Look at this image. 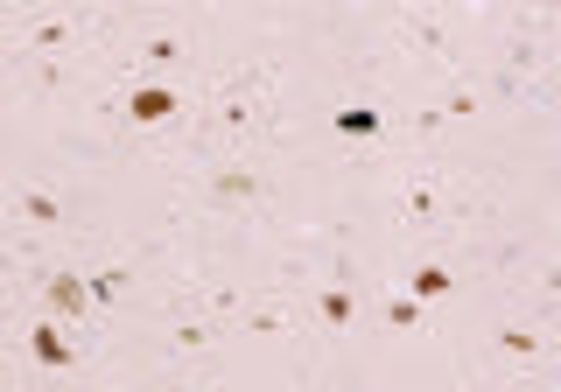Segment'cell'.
<instances>
[{
	"label": "cell",
	"instance_id": "1",
	"mask_svg": "<svg viewBox=\"0 0 561 392\" xmlns=\"http://www.w3.org/2000/svg\"><path fill=\"white\" fill-rule=\"evenodd\" d=\"M260 196H267V169L253 162V154H218V162L204 169V210L210 218H245V210H260Z\"/></svg>",
	"mask_w": 561,
	"mask_h": 392
},
{
	"label": "cell",
	"instance_id": "2",
	"mask_svg": "<svg viewBox=\"0 0 561 392\" xmlns=\"http://www.w3.org/2000/svg\"><path fill=\"white\" fill-rule=\"evenodd\" d=\"M119 113H127L134 134H175L197 105H190L183 84H169V78H134L127 92H119Z\"/></svg>",
	"mask_w": 561,
	"mask_h": 392
},
{
	"label": "cell",
	"instance_id": "3",
	"mask_svg": "<svg viewBox=\"0 0 561 392\" xmlns=\"http://www.w3.org/2000/svg\"><path fill=\"white\" fill-rule=\"evenodd\" d=\"M443 204H449V175L435 162L400 175V224H408L414 239H435V231H443Z\"/></svg>",
	"mask_w": 561,
	"mask_h": 392
},
{
	"label": "cell",
	"instance_id": "4",
	"mask_svg": "<svg viewBox=\"0 0 561 392\" xmlns=\"http://www.w3.org/2000/svg\"><path fill=\"white\" fill-rule=\"evenodd\" d=\"M28 280H35V301H43L57 323H84V315L99 309V301H92V280H84L78 266H35Z\"/></svg>",
	"mask_w": 561,
	"mask_h": 392
},
{
	"label": "cell",
	"instance_id": "5",
	"mask_svg": "<svg viewBox=\"0 0 561 392\" xmlns=\"http://www.w3.org/2000/svg\"><path fill=\"white\" fill-rule=\"evenodd\" d=\"M393 49H400V57H414L421 70H456V64H463L456 35L443 22H428V14H408V22L393 28Z\"/></svg>",
	"mask_w": 561,
	"mask_h": 392
},
{
	"label": "cell",
	"instance_id": "6",
	"mask_svg": "<svg viewBox=\"0 0 561 392\" xmlns=\"http://www.w3.org/2000/svg\"><path fill=\"white\" fill-rule=\"evenodd\" d=\"M358 288H351V280H323V288H316V301H309V315H316V330H330V336H344L351 323H358Z\"/></svg>",
	"mask_w": 561,
	"mask_h": 392
},
{
	"label": "cell",
	"instance_id": "7",
	"mask_svg": "<svg viewBox=\"0 0 561 392\" xmlns=\"http://www.w3.org/2000/svg\"><path fill=\"white\" fill-rule=\"evenodd\" d=\"M70 49H78V14H43V22L22 35V64L28 57H57L64 64Z\"/></svg>",
	"mask_w": 561,
	"mask_h": 392
},
{
	"label": "cell",
	"instance_id": "8",
	"mask_svg": "<svg viewBox=\"0 0 561 392\" xmlns=\"http://www.w3.org/2000/svg\"><path fill=\"white\" fill-rule=\"evenodd\" d=\"M28 358L43 371H78V344L57 330V315H43V323H28Z\"/></svg>",
	"mask_w": 561,
	"mask_h": 392
},
{
	"label": "cell",
	"instance_id": "9",
	"mask_svg": "<svg viewBox=\"0 0 561 392\" xmlns=\"http://www.w3.org/2000/svg\"><path fill=\"white\" fill-rule=\"evenodd\" d=\"M140 64H148L140 78H169V70L190 64V43L175 28H148V35H140Z\"/></svg>",
	"mask_w": 561,
	"mask_h": 392
},
{
	"label": "cell",
	"instance_id": "10",
	"mask_svg": "<svg viewBox=\"0 0 561 392\" xmlns=\"http://www.w3.org/2000/svg\"><path fill=\"white\" fill-rule=\"evenodd\" d=\"M379 134H386V113H379V105H344V113H337V140H344L351 154H358V148H379Z\"/></svg>",
	"mask_w": 561,
	"mask_h": 392
},
{
	"label": "cell",
	"instance_id": "11",
	"mask_svg": "<svg viewBox=\"0 0 561 392\" xmlns=\"http://www.w3.org/2000/svg\"><path fill=\"white\" fill-rule=\"evenodd\" d=\"M14 218H22V224H43V231H57V224H64V204H57V189H43V183H22V189H14Z\"/></svg>",
	"mask_w": 561,
	"mask_h": 392
},
{
	"label": "cell",
	"instance_id": "12",
	"mask_svg": "<svg viewBox=\"0 0 561 392\" xmlns=\"http://www.w3.org/2000/svg\"><path fill=\"white\" fill-rule=\"evenodd\" d=\"M239 323L253 330V336H288L295 330V309L280 295H267V301H253V315H239Z\"/></svg>",
	"mask_w": 561,
	"mask_h": 392
},
{
	"label": "cell",
	"instance_id": "13",
	"mask_svg": "<svg viewBox=\"0 0 561 392\" xmlns=\"http://www.w3.org/2000/svg\"><path fill=\"white\" fill-rule=\"evenodd\" d=\"M449 288H456V274H449L443 260H414V274H408V295L414 301H443Z\"/></svg>",
	"mask_w": 561,
	"mask_h": 392
},
{
	"label": "cell",
	"instance_id": "14",
	"mask_svg": "<svg viewBox=\"0 0 561 392\" xmlns=\"http://www.w3.org/2000/svg\"><path fill=\"white\" fill-rule=\"evenodd\" d=\"M499 358H519V365H540V336L513 323V330H499Z\"/></svg>",
	"mask_w": 561,
	"mask_h": 392
},
{
	"label": "cell",
	"instance_id": "15",
	"mask_svg": "<svg viewBox=\"0 0 561 392\" xmlns=\"http://www.w3.org/2000/svg\"><path fill=\"white\" fill-rule=\"evenodd\" d=\"M386 330H414L421 323V315H428V301H414V295H386Z\"/></svg>",
	"mask_w": 561,
	"mask_h": 392
},
{
	"label": "cell",
	"instance_id": "16",
	"mask_svg": "<svg viewBox=\"0 0 561 392\" xmlns=\"http://www.w3.org/2000/svg\"><path fill=\"white\" fill-rule=\"evenodd\" d=\"M484 266H491V274H519V266H526V239H491Z\"/></svg>",
	"mask_w": 561,
	"mask_h": 392
},
{
	"label": "cell",
	"instance_id": "17",
	"mask_svg": "<svg viewBox=\"0 0 561 392\" xmlns=\"http://www.w3.org/2000/svg\"><path fill=\"white\" fill-rule=\"evenodd\" d=\"M435 113H443V119H470V113H484V92H449Z\"/></svg>",
	"mask_w": 561,
	"mask_h": 392
}]
</instances>
